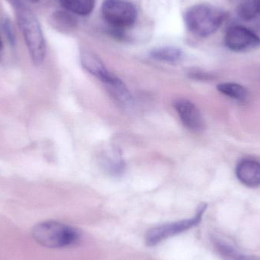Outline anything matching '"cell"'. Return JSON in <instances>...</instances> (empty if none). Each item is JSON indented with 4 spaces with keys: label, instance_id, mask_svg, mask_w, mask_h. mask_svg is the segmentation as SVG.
<instances>
[{
    "label": "cell",
    "instance_id": "16",
    "mask_svg": "<svg viewBox=\"0 0 260 260\" xmlns=\"http://www.w3.org/2000/svg\"><path fill=\"white\" fill-rule=\"evenodd\" d=\"M238 15L247 21L259 18L260 0H242L238 8Z\"/></svg>",
    "mask_w": 260,
    "mask_h": 260
},
{
    "label": "cell",
    "instance_id": "4",
    "mask_svg": "<svg viewBox=\"0 0 260 260\" xmlns=\"http://www.w3.org/2000/svg\"><path fill=\"white\" fill-rule=\"evenodd\" d=\"M206 209H207V205L203 203L199 206L197 213L192 218L152 228L148 230L145 235V244L148 247H153L168 238L196 227L201 221Z\"/></svg>",
    "mask_w": 260,
    "mask_h": 260
},
{
    "label": "cell",
    "instance_id": "8",
    "mask_svg": "<svg viewBox=\"0 0 260 260\" xmlns=\"http://www.w3.org/2000/svg\"><path fill=\"white\" fill-rule=\"evenodd\" d=\"M235 175L244 186L250 188L260 186V162L253 158H244L237 164Z\"/></svg>",
    "mask_w": 260,
    "mask_h": 260
},
{
    "label": "cell",
    "instance_id": "18",
    "mask_svg": "<svg viewBox=\"0 0 260 260\" xmlns=\"http://www.w3.org/2000/svg\"><path fill=\"white\" fill-rule=\"evenodd\" d=\"M12 1L14 6H17V5L27 6V4H28V3H38L39 0H12Z\"/></svg>",
    "mask_w": 260,
    "mask_h": 260
},
{
    "label": "cell",
    "instance_id": "3",
    "mask_svg": "<svg viewBox=\"0 0 260 260\" xmlns=\"http://www.w3.org/2000/svg\"><path fill=\"white\" fill-rule=\"evenodd\" d=\"M36 242L47 248H64L79 241V232L74 228L55 221L39 223L32 230Z\"/></svg>",
    "mask_w": 260,
    "mask_h": 260
},
{
    "label": "cell",
    "instance_id": "11",
    "mask_svg": "<svg viewBox=\"0 0 260 260\" xmlns=\"http://www.w3.org/2000/svg\"><path fill=\"white\" fill-rule=\"evenodd\" d=\"M110 93L123 105H128L131 103V94L127 87L123 81L120 80L115 75L112 76L108 82L105 84Z\"/></svg>",
    "mask_w": 260,
    "mask_h": 260
},
{
    "label": "cell",
    "instance_id": "14",
    "mask_svg": "<svg viewBox=\"0 0 260 260\" xmlns=\"http://www.w3.org/2000/svg\"><path fill=\"white\" fill-rule=\"evenodd\" d=\"M153 59L165 62H178L183 56L180 49L174 47H161L154 49L150 53Z\"/></svg>",
    "mask_w": 260,
    "mask_h": 260
},
{
    "label": "cell",
    "instance_id": "9",
    "mask_svg": "<svg viewBox=\"0 0 260 260\" xmlns=\"http://www.w3.org/2000/svg\"><path fill=\"white\" fill-rule=\"evenodd\" d=\"M81 63L85 70L94 77L102 81L104 84L108 82L113 73L108 71L105 64L95 55L90 52L85 51L81 54Z\"/></svg>",
    "mask_w": 260,
    "mask_h": 260
},
{
    "label": "cell",
    "instance_id": "2",
    "mask_svg": "<svg viewBox=\"0 0 260 260\" xmlns=\"http://www.w3.org/2000/svg\"><path fill=\"white\" fill-rule=\"evenodd\" d=\"M224 19V11L207 4L195 5L188 9L184 15L185 24L188 30L201 38L215 34Z\"/></svg>",
    "mask_w": 260,
    "mask_h": 260
},
{
    "label": "cell",
    "instance_id": "13",
    "mask_svg": "<svg viewBox=\"0 0 260 260\" xmlns=\"http://www.w3.org/2000/svg\"><path fill=\"white\" fill-rule=\"evenodd\" d=\"M62 7L70 13L76 15H89L94 8L95 0H59Z\"/></svg>",
    "mask_w": 260,
    "mask_h": 260
},
{
    "label": "cell",
    "instance_id": "7",
    "mask_svg": "<svg viewBox=\"0 0 260 260\" xmlns=\"http://www.w3.org/2000/svg\"><path fill=\"white\" fill-rule=\"evenodd\" d=\"M174 108L183 124L187 129L200 131L204 129L205 122L201 111L197 105L188 99H177Z\"/></svg>",
    "mask_w": 260,
    "mask_h": 260
},
{
    "label": "cell",
    "instance_id": "1",
    "mask_svg": "<svg viewBox=\"0 0 260 260\" xmlns=\"http://www.w3.org/2000/svg\"><path fill=\"white\" fill-rule=\"evenodd\" d=\"M14 6L18 26L22 32L32 62L35 65H41L45 58L46 43L39 21L27 6Z\"/></svg>",
    "mask_w": 260,
    "mask_h": 260
},
{
    "label": "cell",
    "instance_id": "5",
    "mask_svg": "<svg viewBox=\"0 0 260 260\" xmlns=\"http://www.w3.org/2000/svg\"><path fill=\"white\" fill-rule=\"evenodd\" d=\"M102 12L105 21L114 30H125L133 26L137 18L136 7L127 0H105Z\"/></svg>",
    "mask_w": 260,
    "mask_h": 260
},
{
    "label": "cell",
    "instance_id": "6",
    "mask_svg": "<svg viewBox=\"0 0 260 260\" xmlns=\"http://www.w3.org/2000/svg\"><path fill=\"white\" fill-rule=\"evenodd\" d=\"M224 45L236 53L251 51L260 47V38L254 31L242 25L230 26L224 35Z\"/></svg>",
    "mask_w": 260,
    "mask_h": 260
},
{
    "label": "cell",
    "instance_id": "17",
    "mask_svg": "<svg viewBox=\"0 0 260 260\" xmlns=\"http://www.w3.org/2000/svg\"><path fill=\"white\" fill-rule=\"evenodd\" d=\"M3 30L5 35L7 37L9 43L11 44H15V33H14L13 28H12V24L9 19H4V21H3Z\"/></svg>",
    "mask_w": 260,
    "mask_h": 260
},
{
    "label": "cell",
    "instance_id": "12",
    "mask_svg": "<svg viewBox=\"0 0 260 260\" xmlns=\"http://www.w3.org/2000/svg\"><path fill=\"white\" fill-rule=\"evenodd\" d=\"M217 90L229 99L238 102H244L248 97L249 92L243 85L235 82H223L217 85Z\"/></svg>",
    "mask_w": 260,
    "mask_h": 260
},
{
    "label": "cell",
    "instance_id": "19",
    "mask_svg": "<svg viewBox=\"0 0 260 260\" xmlns=\"http://www.w3.org/2000/svg\"><path fill=\"white\" fill-rule=\"evenodd\" d=\"M3 40H2L1 37H0V50H3Z\"/></svg>",
    "mask_w": 260,
    "mask_h": 260
},
{
    "label": "cell",
    "instance_id": "15",
    "mask_svg": "<svg viewBox=\"0 0 260 260\" xmlns=\"http://www.w3.org/2000/svg\"><path fill=\"white\" fill-rule=\"evenodd\" d=\"M51 24L56 30L69 31L74 28L76 20L68 11H57L52 15Z\"/></svg>",
    "mask_w": 260,
    "mask_h": 260
},
{
    "label": "cell",
    "instance_id": "10",
    "mask_svg": "<svg viewBox=\"0 0 260 260\" xmlns=\"http://www.w3.org/2000/svg\"><path fill=\"white\" fill-rule=\"evenodd\" d=\"M214 245L218 254L224 260H260L259 256L241 253L233 246L220 240H215Z\"/></svg>",
    "mask_w": 260,
    "mask_h": 260
}]
</instances>
